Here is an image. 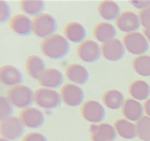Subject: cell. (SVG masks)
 <instances>
[{
  "mask_svg": "<svg viewBox=\"0 0 150 141\" xmlns=\"http://www.w3.org/2000/svg\"><path fill=\"white\" fill-rule=\"evenodd\" d=\"M1 135L8 140H18L24 132V126L18 117L11 116L1 120Z\"/></svg>",
  "mask_w": 150,
  "mask_h": 141,
  "instance_id": "6",
  "label": "cell"
},
{
  "mask_svg": "<svg viewBox=\"0 0 150 141\" xmlns=\"http://www.w3.org/2000/svg\"><path fill=\"white\" fill-rule=\"evenodd\" d=\"M35 102L44 109L57 108L62 102V97L57 91L48 88H40L35 92Z\"/></svg>",
  "mask_w": 150,
  "mask_h": 141,
  "instance_id": "4",
  "label": "cell"
},
{
  "mask_svg": "<svg viewBox=\"0 0 150 141\" xmlns=\"http://www.w3.org/2000/svg\"><path fill=\"white\" fill-rule=\"evenodd\" d=\"M87 32L85 27L79 22H70L64 27V36L71 43L82 44L86 38Z\"/></svg>",
  "mask_w": 150,
  "mask_h": 141,
  "instance_id": "20",
  "label": "cell"
},
{
  "mask_svg": "<svg viewBox=\"0 0 150 141\" xmlns=\"http://www.w3.org/2000/svg\"><path fill=\"white\" fill-rule=\"evenodd\" d=\"M22 141H47V138L40 132H31L23 137Z\"/></svg>",
  "mask_w": 150,
  "mask_h": 141,
  "instance_id": "32",
  "label": "cell"
},
{
  "mask_svg": "<svg viewBox=\"0 0 150 141\" xmlns=\"http://www.w3.org/2000/svg\"><path fill=\"white\" fill-rule=\"evenodd\" d=\"M137 135L142 141H150V117L144 116L137 122Z\"/></svg>",
  "mask_w": 150,
  "mask_h": 141,
  "instance_id": "28",
  "label": "cell"
},
{
  "mask_svg": "<svg viewBox=\"0 0 150 141\" xmlns=\"http://www.w3.org/2000/svg\"><path fill=\"white\" fill-rule=\"evenodd\" d=\"M93 35L98 42L102 44H106L115 39V37L117 36V30H115L114 25L111 24V23L103 21L99 22L95 26Z\"/></svg>",
  "mask_w": 150,
  "mask_h": 141,
  "instance_id": "19",
  "label": "cell"
},
{
  "mask_svg": "<svg viewBox=\"0 0 150 141\" xmlns=\"http://www.w3.org/2000/svg\"><path fill=\"white\" fill-rule=\"evenodd\" d=\"M58 25L54 16L49 14H40L33 19V32L42 39L45 40L54 35L57 31Z\"/></svg>",
  "mask_w": 150,
  "mask_h": 141,
  "instance_id": "3",
  "label": "cell"
},
{
  "mask_svg": "<svg viewBox=\"0 0 150 141\" xmlns=\"http://www.w3.org/2000/svg\"><path fill=\"white\" fill-rule=\"evenodd\" d=\"M101 53L106 60L117 62L123 58L125 54V47L121 41L114 39L106 44H102Z\"/></svg>",
  "mask_w": 150,
  "mask_h": 141,
  "instance_id": "11",
  "label": "cell"
},
{
  "mask_svg": "<svg viewBox=\"0 0 150 141\" xmlns=\"http://www.w3.org/2000/svg\"><path fill=\"white\" fill-rule=\"evenodd\" d=\"M0 116L1 120H4L6 118H9L13 114V104L10 102V101L4 96H1L0 98Z\"/></svg>",
  "mask_w": 150,
  "mask_h": 141,
  "instance_id": "29",
  "label": "cell"
},
{
  "mask_svg": "<svg viewBox=\"0 0 150 141\" xmlns=\"http://www.w3.org/2000/svg\"><path fill=\"white\" fill-rule=\"evenodd\" d=\"M102 101H103V104L106 105V107L114 109V110L122 107L125 102L123 94L117 90H109L105 92Z\"/></svg>",
  "mask_w": 150,
  "mask_h": 141,
  "instance_id": "24",
  "label": "cell"
},
{
  "mask_svg": "<svg viewBox=\"0 0 150 141\" xmlns=\"http://www.w3.org/2000/svg\"><path fill=\"white\" fill-rule=\"evenodd\" d=\"M90 132L93 141H114L117 138L115 127L105 123L91 125Z\"/></svg>",
  "mask_w": 150,
  "mask_h": 141,
  "instance_id": "13",
  "label": "cell"
},
{
  "mask_svg": "<svg viewBox=\"0 0 150 141\" xmlns=\"http://www.w3.org/2000/svg\"><path fill=\"white\" fill-rule=\"evenodd\" d=\"M117 27L121 32L130 34L136 32L141 26V19L137 14L133 12H123L115 20Z\"/></svg>",
  "mask_w": 150,
  "mask_h": 141,
  "instance_id": "10",
  "label": "cell"
},
{
  "mask_svg": "<svg viewBox=\"0 0 150 141\" xmlns=\"http://www.w3.org/2000/svg\"><path fill=\"white\" fill-rule=\"evenodd\" d=\"M133 69L142 77H150V56L141 55L133 60Z\"/></svg>",
  "mask_w": 150,
  "mask_h": 141,
  "instance_id": "27",
  "label": "cell"
},
{
  "mask_svg": "<svg viewBox=\"0 0 150 141\" xmlns=\"http://www.w3.org/2000/svg\"><path fill=\"white\" fill-rule=\"evenodd\" d=\"M7 99L10 102L18 108L31 107L33 102H35V93L31 88L25 85H18L12 87L8 91Z\"/></svg>",
  "mask_w": 150,
  "mask_h": 141,
  "instance_id": "2",
  "label": "cell"
},
{
  "mask_svg": "<svg viewBox=\"0 0 150 141\" xmlns=\"http://www.w3.org/2000/svg\"><path fill=\"white\" fill-rule=\"evenodd\" d=\"M98 13L103 19L112 21V20H117L120 16V8L115 2L106 0V1L100 2L98 6Z\"/></svg>",
  "mask_w": 150,
  "mask_h": 141,
  "instance_id": "22",
  "label": "cell"
},
{
  "mask_svg": "<svg viewBox=\"0 0 150 141\" xmlns=\"http://www.w3.org/2000/svg\"><path fill=\"white\" fill-rule=\"evenodd\" d=\"M123 44L131 54L139 56L145 53L149 49L147 39L139 32L126 34L123 37Z\"/></svg>",
  "mask_w": 150,
  "mask_h": 141,
  "instance_id": "5",
  "label": "cell"
},
{
  "mask_svg": "<svg viewBox=\"0 0 150 141\" xmlns=\"http://www.w3.org/2000/svg\"><path fill=\"white\" fill-rule=\"evenodd\" d=\"M20 8L26 15L38 16L45 9V3L42 0H23L20 1Z\"/></svg>",
  "mask_w": 150,
  "mask_h": 141,
  "instance_id": "26",
  "label": "cell"
},
{
  "mask_svg": "<svg viewBox=\"0 0 150 141\" xmlns=\"http://www.w3.org/2000/svg\"><path fill=\"white\" fill-rule=\"evenodd\" d=\"M39 82L42 86V88L57 89L64 83V77L59 70L50 68L44 72Z\"/></svg>",
  "mask_w": 150,
  "mask_h": 141,
  "instance_id": "17",
  "label": "cell"
},
{
  "mask_svg": "<svg viewBox=\"0 0 150 141\" xmlns=\"http://www.w3.org/2000/svg\"><path fill=\"white\" fill-rule=\"evenodd\" d=\"M144 107L139 102L134 99H125L122 106V113L128 121H139L144 117Z\"/></svg>",
  "mask_w": 150,
  "mask_h": 141,
  "instance_id": "16",
  "label": "cell"
},
{
  "mask_svg": "<svg viewBox=\"0 0 150 141\" xmlns=\"http://www.w3.org/2000/svg\"><path fill=\"white\" fill-rule=\"evenodd\" d=\"M78 56L86 63H93L100 58L101 47L94 41L87 40L79 44L77 49Z\"/></svg>",
  "mask_w": 150,
  "mask_h": 141,
  "instance_id": "9",
  "label": "cell"
},
{
  "mask_svg": "<svg viewBox=\"0 0 150 141\" xmlns=\"http://www.w3.org/2000/svg\"><path fill=\"white\" fill-rule=\"evenodd\" d=\"M0 79L3 85L15 87V86L20 85L23 81V77L21 72L18 68L11 65H5L0 71Z\"/></svg>",
  "mask_w": 150,
  "mask_h": 141,
  "instance_id": "15",
  "label": "cell"
},
{
  "mask_svg": "<svg viewBox=\"0 0 150 141\" xmlns=\"http://www.w3.org/2000/svg\"><path fill=\"white\" fill-rule=\"evenodd\" d=\"M131 4L134 6L135 8L144 11V10L150 7V0L149 1H147V0H145V1H142V0H137V1H136V0H133V1H131Z\"/></svg>",
  "mask_w": 150,
  "mask_h": 141,
  "instance_id": "33",
  "label": "cell"
},
{
  "mask_svg": "<svg viewBox=\"0 0 150 141\" xmlns=\"http://www.w3.org/2000/svg\"><path fill=\"white\" fill-rule=\"evenodd\" d=\"M19 119L23 126L29 129H38L44 123L43 113L35 107H28L19 113Z\"/></svg>",
  "mask_w": 150,
  "mask_h": 141,
  "instance_id": "12",
  "label": "cell"
},
{
  "mask_svg": "<svg viewBox=\"0 0 150 141\" xmlns=\"http://www.w3.org/2000/svg\"><path fill=\"white\" fill-rule=\"evenodd\" d=\"M129 94L134 99L144 101L150 95V86L144 80H136L129 86Z\"/></svg>",
  "mask_w": 150,
  "mask_h": 141,
  "instance_id": "25",
  "label": "cell"
},
{
  "mask_svg": "<svg viewBox=\"0 0 150 141\" xmlns=\"http://www.w3.org/2000/svg\"><path fill=\"white\" fill-rule=\"evenodd\" d=\"M0 141H10V140H8V139H6V138H3V137H2V138H1V139H0Z\"/></svg>",
  "mask_w": 150,
  "mask_h": 141,
  "instance_id": "36",
  "label": "cell"
},
{
  "mask_svg": "<svg viewBox=\"0 0 150 141\" xmlns=\"http://www.w3.org/2000/svg\"><path fill=\"white\" fill-rule=\"evenodd\" d=\"M66 74L67 79L74 84L84 85L88 79V72L80 64H71L67 68Z\"/></svg>",
  "mask_w": 150,
  "mask_h": 141,
  "instance_id": "18",
  "label": "cell"
},
{
  "mask_svg": "<svg viewBox=\"0 0 150 141\" xmlns=\"http://www.w3.org/2000/svg\"><path fill=\"white\" fill-rule=\"evenodd\" d=\"M26 70L32 78L40 80L43 73L46 71L45 63L40 56L31 55L26 60Z\"/></svg>",
  "mask_w": 150,
  "mask_h": 141,
  "instance_id": "21",
  "label": "cell"
},
{
  "mask_svg": "<svg viewBox=\"0 0 150 141\" xmlns=\"http://www.w3.org/2000/svg\"><path fill=\"white\" fill-rule=\"evenodd\" d=\"M144 112L146 113V115L150 117V99H148L147 101L144 102Z\"/></svg>",
  "mask_w": 150,
  "mask_h": 141,
  "instance_id": "34",
  "label": "cell"
},
{
  "mask_svg": "<svg viewBox=\"0 0 150 141\" xmlns=\"http://www.w3.org/2000/svg\"><path fill=\"white\" fill-rule=\"evenodd\" d=\"M10 27L18 36H29L33 31V20L25 15H16L11 19Z\"/></svg>",
  "mask_w": 150,
  "mask_h": 141,
  "instance_id": "14",
  "label": "cell"
},
{
  "mask_svg": "<svg viewBox=\"0 0 150 141\" xmlns=\"http://www.w3.org/2000/svg\"><path fill=\"white\" fill-rule=\"evenodd\" d=\"M115 132L118 135H120L124 139H133L137 135V127L135 124L125 119L117 120L115 123Z\"/></svg>",
  "mask_w": 150,
  "mask_h": 141,
  "instance_id": "23",
  "label": "cell"
},
{
  "mask_svg": "<svg viewBox=\"0 0 150 141\" xmlns=\"http://www.w3.org/2000/svg\"><path fill=\"white\" fill-rule=\"evenodd\" d=\"M0 20L2 23L8 21L10 16H11V9L7 2L5 1H0Z\"/></svg>",
  "mask_w": 150,
  "mask_h": 141,
  "instance_id": "30",
  "label": "cell"
},
{
  "mask_svg": "<svg viewBox=\"0 0 150 141\" xmlns=\"http://www.w3.org/2000/svg\"><path fill=\"white\" fill-rule=\"evenodd\" d=\"M82 117L90 123H99L105 118V108L96 101H88L84 102L81 109Z\"/></svg>",
  "mask_w": 150,
  "mask_h": 141,
  "instance_id": "7",
  "label": "cell"
},
{
  "mask_svg": "<svg viewBox=\"0 0 150 141\" xmlns=\"http://www.w3.org/2000/svg\"><path fill=\"white\" fill-rule=\"evenodd\" d=\"M144 33L145 38H146V39H147V41L150 43V26L145 27V28H144Z\"/></svg>",
  "mask_w": 150,
  "mask_h": 141,
  "instance_id": "35",
  "label": "cell"
},
{
  "mask_svg": "<svg viewBox=\"0 0 150 141\" xmlns=\"http://www.w3.org/2000/svg\"><path fill=\"white\" fill-rule=\"evenodd\" d=\"M69 44L66 37L53 35L43 40L40 44L42 52L49 59L60 60L69 52Z\"/></svg>",
  "mask_w": 150,
  "mask_h": 141,
  "instance_id": "1",
  "label": "cell"
},
{
  "mask_svg": "<svg viewBox=\"0 0 150 141\" xmlns=\"http://www.w3.org/2000/svg\"><path fill=\"white\" fill-rule=\"evenodd\" d=\"M139 16V19H141V23L144 28L150 26V7L144 10V11H141Z\"/></svg>",
  "mask_w": 150,
  "mask_h": 141,
  "instance_id": "31",
  "label": "cell"
},
{
  "mask_svg": "<svg viewBox=\"0 0 150 141\" xmlns=\"http://www.w3.org/2000/svg\"><path fill=\"white\" fill-rule=\"evenodd\" d=\"M61 97H62V101L67 105L75 107L83 104L85 94L84 91L76 84L67 83L61 89Z\"/></svg>",
  "mask_w": 150,
  "mask_h": 141,
  "instance_id": "8",
  "label": "cell"
}]
</instances>
